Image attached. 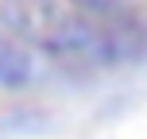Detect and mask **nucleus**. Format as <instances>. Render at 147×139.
I'll use <instances>...</instances> for the list:
<instances>
[{"label": "nucleus", "mask_w": 147, "mask_h": 139, "mask_svg": "<svg viewBox=\"0 0 147 139\" xmlns=\"http://www.w3.org/2000/svg\"><path fill=\"white\" fill-rule=\"evenodd\" d=\"M0 19L66 66H120L147 54V8L136 0H0Z\"/></svg>", "instance_id": "1"}, {"label": "nucleus", "mask_w": 147, "mask_h": 139, "mask_svg": "<svg viewBox=\"0 0 147 139\" xmlns=\"http://www.w3.org/2000/svg\"><path fill=\"white\" fill-rule=\"evenodd\" d=\"M31 73H35V58H31V46L20 35H12L8 27H0V89H16L27 85Z\"/></svg>", "instance_id": "2"}]
</instances>
